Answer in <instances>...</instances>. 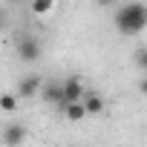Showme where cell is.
<instances>
[{"label": "cell", "instance_id": "obj_1", "mask_svg": "<svg viewBox=\"0 0 147 147\" xmlns=\"http://www.w3.org/2000/svg\"><path fill=\"white\" fill-rule=\"evenodd\" d=\"M115 29L121 35H138L147 29V6L144 3H124L115 9Z\"/></svg>", "mask_w": 147, "mask_h": 147}, {"label": "cell", "instance_id": "obj_2", "mask_svg": "<svg viewBox=\"0 0 147 147\" xmlns=\"http://www.w3.org/2000/svg\"><path fill=\"white\" fill-rule=\"evenodd\" d=\"M84 98H87V90H84L81 78H69V81H63V107H69V104H81Z\"/></svg>", "mask_w": 147, "mask_h": 147}, {"label": "cell", "instance_id": "obj_3", "mask_svg": "<svg viewBox=\"0 0 147 147\" xmlns=\"http://www.w3.org/2000/svg\"><path fill=\"white\" fill-rule=\"evenodd\" d=\"M18 55H20V61H26V63L38 61V58H40V46H38V40H35V38H23V40L18 43Z\"/></svg>", "mask_w": 147, "mask_h": 147}, {"label": "cell", "instance_id": "obj_4", "mask_svg": "<svg viewBox=\"0 0 147 147\" xmlns=\"http://www.w3.org/2000/svg\"><path fill=\"white\" fill-rule=\"evenodd\" d=\"M18 92H20L23 98H32V95H38V92H43V81H40L38 75H29V78H23V81H20V87H18Z\"/></svg>", "mask_w": 147, "mask_h": 147}, {"label": "cell", "instance_id": "obj_5", "mask_svg": "<svg viewBox=\"0 0 147 147\" xmlns=\"http://www.w3.org/2000/svg\"><path fill=\"white\" fill-rule=\"evenodd\" d=\"M40 95H43V101H49V104H61V107H63V84H46Z\"/></svg>", "mask_w": 147, "mask_h": 147}, {"label": "cell", "instance_id": "obj_6", "mask_svg": "<svg viewBox=\"0 0 147 147\" xmlns=\"http://www.w3.org/2000/svg\"><path fill=\"white\" fill-rule=\"evenodd\" d=\"M84 107H87V115H101V113H104V98H101L98 92H87Z\"/></svg>", "mask_w": 147, "mask_h": 147}, {"label": "cell", "instance_id": "obj_7", "mask_svg": "<svg viewBox=\"0 0 147 147\" xmlns=\"http://www.w3.org/2000/svg\"><path fill=\"white\" fill-rule=\"evenodd\" d=\"M23 138H26V130H23V124H12V127L6 130V144H9V147L20 144Z\"/></svg>", "mask_w": 147, "mask_h": 147}, {"label": "cell", "instance_id": "obj_8", "mask_svg": "<svg viewBox=\"0 0 147 147\" xmlns=\"http://www.w3.org/2000/svg\"><path fill=\"white\" fill-rule=\"evenodd\" d=\"M63 113H66L69 121H81V118H87V107H84V101H81V104H69V107H63Z\"/></svg>", "mask_w": 147, "mask_h": 147}, {"label": "cell", "instance_id": "obj_9", "mask_svg": "<svg viewBox=\"0 0 147 147\" xmlns=\"http://www.w3.org/2000/svg\"><path fill=\"white\" fill-rule=\"evenodd\" d=\"M52 9H55L52 0H38V3H32V12H35V15H49Z\"/></svg>", "mask_w": 147, "mask_h": 147}, {"label": "cell", "instance_id": "obj_10", "mask_svg": "<svg viewBox=\"0 0 147 147\" xmlns=\"http://www.w3.org/2000/svg\"><path fill=\"white\" fill-rule=\"evenodd\" d=\"M136 63H138L141 72H147V46H138L136 49Z\"/></svg>", "mask_w": 147, "mask_h": 147}, {"label": "cell", "instance_id": "obj_11", "mask_svg": "<svg viewBox=\"0 0 147 147\" xmlns=\"http://www.w3.org/2000/svg\"><path fill=\"white\" fill-rule=\"evenodd\" d=\"M15 104H18V101H15V95H12V92H6L3 98H0V107H3V113H12V110H15Z\"/></svg>", "mask_w": 147, "mask_h": 147}, {"label": "cell", "instance_id": "obj_12", "mask_svg": "<svg viewBox=\"0 0 147 147\" xmlns=\"http://www.w3.org/2000/svg\"><path fill=\"white\" fill-rule=\"evenodd\" d=\"M138 92H144V95H147V78H144V81L138 84Z\"/></svg>", "mask_w": 147, "mask_h": 147}]
</instances>
